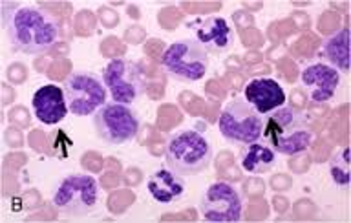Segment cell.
<instances>
[{"label":"cell","mask_w":351,"mask_h":223,"mask_svg":"<svg viewBox=\"0 0 351 223\" xmlns=\"http://www.w3.org/2000/svg\"><path fill=\"white\" fill-rule=\"evenodd\" d=\"M199 213L210 223H238L241 220V196L223 181L208 185L199 200Z\"/></svg>","instance_id":"cell-10"},{"label":"cell","mask_w":351,"mask_h":223,"mask_svg":"<svg viewBox=\"0 0 351 223\" xmlns=\"http://www.w3.org/2000/svg\"><path fill=\"white\" fill-rule=\"evenodd\" d=\"M318 55H320L324 64L335 68L340 75L350 73V27L344 26L340 32L326 38Z\"/></svg>","instance_id":"cell-16"},{"label":"cell","mask_w":351,"mask_h":223,"mask_svg":"<svg viewBox=\"0 0 351 223\" xmlns=\"http://www.w3.org/2000/svg\"><path fill=\"white\" fill-rule=\"evenodd\" d=\"M51 203L60 214L84 216L99 203V183L93 176L68 174L53 187Z\"/></svg>","instance_id":"cell-5"},{"label":"cell","mask_w":351,"mask_h":223,"mask_svg":"<svg viewBox=\"0 0 351 223\" xmlns=\"http://www.w3.org/2000/svg\"><path fill=\"white\" fill-rule=\"evenodd\" d=\"M219 134L229 143L249 145L262 139L263 117L243 99L225 104L218 119Z\"/></svg>","instance_id":"cell-7"},{"label":"cell","mask_w":351,"mask_h":223,"mask_svg":"<svg viewBox=\"0 0 351 223\" xmlns=\"http://www.w3.org/2000/svg\"><path fill=\"white\" fill-rule=\"evenodd\" d=\"M185 26L208 54H225L232 46V27L223 16H197L185 22Z\"/></svg>","instance_id":"cell-11"},{"label":"cell","mask_w":351,"mask_h":223,"mask_svg":"<svg viewBox=\"0 0 351 223\" xmlns=\"http://www.w3.org/2000/svg\"><path fill=\"white\" fill-rule=\"evenodd\" d=\"M103 82L115 103L136 104L145 93V75L130 59H112L103 70Z\"/></svg>","instance_id":"cell-9"},{"label":"cell","mask_w":351,"mask_h":223,"mask_svg":"<svg viewBox=\"0 0 351 223\" xmlns=\"http://www.w3.org/2000/svg\"><path fill=\"white\" fill-rule=\"evenodd\" d=\"M240 167L249 174L262 176L276 165V154L262 141L241 145L240 148Z\"/></svg>","instance_id":"cell-17"},{"label":"cell","mask_w":351,"mask_h":223,"mask_svg":"<svg viewBox=\"0 0 351 223\" xmlns=\"http://www.w3.org/2000/svg\"><path fill=\"white\" fill-rule=\"evenodd\" d=\"M33 112L44 125H59L68 115V103H66L64 90L57 84H44L33 93L32 99Z\"/></svg>","instance_id":"cell-14"},{"label":"cell","mask_w":351,"mask_h":223,"mask_svg":"<svg viewBox=\"0 0 351 223\" xmlns=\"http://www.w3.org/2000/svg\"><path fill=\"white\" fill-rule=\"evenodd\" d=\"M351 150L344 147L329 159V176L337 187L348 189L351 183Z\"/></svg>","instance_id":"cell-18"},{"label":"cell","mask_w":351,"mask_h":223,"mask_svg":"<svg viewBox=\"0 0 351 223\" xmlns=\"http://www.w3.org/2000/svg\"><path fill=\"white\" fill-rule=\"evenodd\" d=\"M300 82L311 103H328L340 88L342 75L331 66L317 62L302 70Z\"/></svg>","instance_id":"cell-12"},{"label":"cell","mask_w":351,"mask_h":223,"mask_svg":"<svg viewBox=\"0 0 351 223\" xmlns=\"http://www.w3.org/2000/svg\"><path fill=\"white\" fill-rule=\"evenodd\" d=\"M2 26L11 48L26 55L46 54L60 38L59 21L33 4L5 2Z\"/></svg>","instance_id":"cell-1"},{"label":"cell","mask_w":351,"mask_h":223,"mask_svg":"<svg viewBox=\"0 0 351 223\" xmlns=\"http://www.w3.org/2000/svg\"><path fill=\"white\" fill-rule=\"evenodd\" d=\"M213 145L196 128L174 132L167 141L165 161L172 172L180 176H197L213 163Z\"/></svg>","instance_id":"cell-3"},{"label":"cell","mask_w":351,"mask_h":223,"mask_svg":"<svg viewBox=\"0 0 351 223\" xmlns=\"http://www.w3.org/2000/svg\"><path fill=\"white\" fill-rule=\"evenodd\" d=\"M64 95L68 110L77 117L93 115L103 104H106L108 90L104 86L103 77L92 71H73L66 77Z\"/></svg>","instance_id":"cell-8"},{"label":"cell","mask_w":351,"mask_h":223,"mask_svg":"<svg viewBox=\"0 0 351 223\" xmlns=\"http://www.w3.org/2000/svg\"><path fill=\"white\" fill-rule=\"evenodd\" d=\"M95 134L106 145H125L139 134L141 119L130 104L106 103L92 115Z\"/></svg>","instance_id":"cell-6"},{"label":"cell","mask_w":351,"mask_h":223,"mask_svg":"<svg viewBox=\"0 0 351 223\" xmlns=\"http://www.w3.org/2000/svg\"><path fill=\"white\" fill-rule=\"evenodd\" d=\"M147 189L154 202L170 205L185 196L186 185L183 176L176 174L170 169H158L148 178Z\"/></svg>","instance_id":"cell-15"},{"label":"cell","mask_w":351,"mask_h":223,"mask_svg":"<svg viewBox=\"0 0 351 223\" xmlns=\"http://www.w3.org/2000/svg\"><path fill=\"white\" fill-rule=\"evenodd\" d=\"M161 64L176 81L197 82L207 75L210 54L194 38H181L165 49Z\"/></svg>","instance_id":"cell-4"},{"label":"cell","mask_w":351,"mask_h":223,"mask_svg":"<svg viewBox=\"0 0 351 223\" xmlns=\"http://www.w3.org/2000/svg\"><path fill=\"white\" fill-rule=\"evenodd\" d=\"M262 117L263 128L260 141L265 143L274 154L296 156L311 147V126L307 125L304 114L293 106L284 104Z\"/></svg>","instance_id":"cell-2"},{"label":"cell","mask_w":351,"mask_h":223,"mask_svg":"<svg viewBox=\"0 0 351 223\" xmlns=\"http://www.w3.org/2000/svg\"><path fill=\"white\" fill-rule=\"evenodd\" d=\"M243 101L251 104L260 115H265L285 104V92L280 82L269 77L251 79L243 86Z\"/></svg>","instance_id":"cell-13"}]
</instances>
